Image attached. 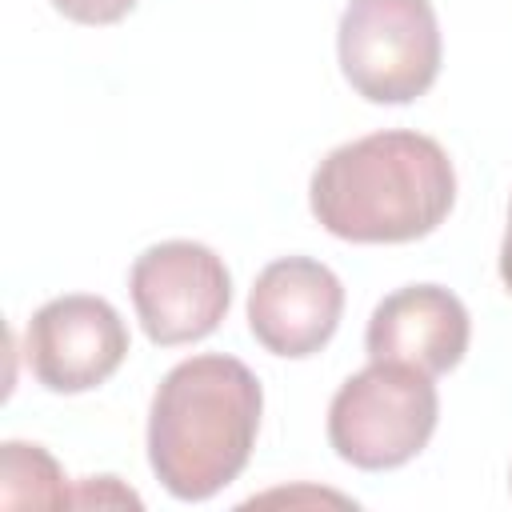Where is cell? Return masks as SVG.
<instances>
[{
    "label": "cell",
    "mask_w": 512,
    "mask_h": 512,
    "mask_svg": "<svg viewBox=\"0 0 512 512\" xmlns=\"http://www.w3.org/2000/svg\"><path fill=\"white\" fill-rule=\"evenodd\" d=\"M128 292L144 336L160 348H176L220 328L232 304V276L208 244L164 240L136 256Z\"/></svg>",
    "instance_id": "5b68a950"
},
{
    "label": "cell",
    "mask_w": 512,
    "mask_h": 512,
    "mask_svg": "<svg viewBox=\"0 0 512 512\" xmlns=\"http://www.w3.org/2000/svg\"><path fill=\"white\" fill-rule=\"evenodd\" d=\"M308 204L340 240L408 244L444 224L456 204V172L424 132H372L316 164Z\"/></svg>",
    "instance_id": "6da1fadb"
},
{
    "label": "cell",
    "mask_w": 512,
    "mask_h": 512,
    "mask_svg": "<svg viewBox=\"0 0 512 512\" xmlns=\"http://www.w3.org/2000/svg\"><path fill=\"white\" fill-rule=\"evenodd\" d=\"M0 504L4 508H64L72 504L60 464L40 444L8 440L0 452Z\"/></svg>",
    "instance_id": "9c48e42d"
},
{
    "label": "cell",
    "mask_w": 512,
    "mask_h": 512,
    "mask_svg": "<svg viewBox=\"0 0 512 512\" xmlns=\"http://www.w3.org/2000/svg\"><path fill=\"white\" fill-rule=\"evenodd\" d=\"M52 8L76 24H116L136 8V0H52Z\"/></svg>",
    "instance_id": "30bf717a"
},
{
    "label": "cell",
    "mask_w": 512,
    "mask_h": 512,
    "mask_svg": "<svg viewBox=\"0 0 512 512\" xmlns=\"http://www.w3.org/2000/svg\"><path fill=\"white\" fill-rule=\"evenodd\" d=\"M344 284L336 272L312 256L272 260L248 292V328L272 352L304 360L320 352L340 324Z\"/></svg>",
    "instance_id": "52a82bcc"
},
{
    "label": "cell",
    "mask_w": 512,
    "mask_h": 512,
    "mask_svg": "<svg viewBox=\"0 0 512 512\" xmlns=\"http://www.w3.org/2000/svg\"><path fill=\"white\" fill-rule=\"evenodd\" d=\"M128 356V328L104 296H56L24 328V360L32 376L60 396L104 384Z\"/></svg>",
    "instance_id": "8992f818"
},
{
    "label": "cell",
    "mask_w": 512,
    "mask_h": 512,
    "mask_svg": "<svg viewBox=\"0 0 512 512\" xmlns=\"http://www.w3.org/2000/svg\"><path fill=\"white\" fill-rule=\"evenodd\" d=\"M336 48L344 80L372 104H412L440 72V24L428 0H348Z\"/></svg>",
    "instance_id": "277c9868"
},
{
    "label": "cell",
    "mask_w": 512,
    "mask_h": 512,
    "mask_svg": "<svg viewBox=\"0 0 512 512\" xmlns=\"http://www.w3.org/2000/svg\"><path fill=\"white\" fill-rule=\"evenodd\" d=\"M440 400L432 376L372 360L340 384L328 404V444L340 460L364 472H384L408 464L436 432Z\"/></svg>",
    "instance_id": "3957f363"
},
{
    "label": "cell",
    "mask_w": 512,
    "mask_h": 512,
    "mask_svg": "<svg viewBox=\"0 0 512 512\" xmlns=\"http://www.w3.org/2000/svg\"><path fill=\"white\" fill-rule=\"evenodd\" d=\"M468 336V308L456 292L440 284H408L376 304L364 348L368 360H392L424 376H440L464 360Z\"/></svg>",
    "instance_id": "ba28073f"
},
{
    "label": "cell",
    "mask_w": 512,
    "mask_h": 512,
    "mask_svg": "<svg viewBox=\"0 0 512 512\" xmlns=\"http://www.w3.org/2000/svg\"><path fill=\"white\" fill-rule=\"evenodd\" d=\"M264 392L236 356L180 360L148 412V464L176 500H208L228 488L256 444Z\"/></svg>",
    "instance_id": "7a4b0ae2"
},
{
    "label": "cell",
    "mask_w": 512,
    "mask_h": 512,
    "mask_svg": "<svg viewBox=\"0 0 512 512\" xmlns=\"http://www.w3.org/2000/svg\"><path fill=\"white\" fill-rule=\"evenodd\" d=\"M500 280L512 292V208H508V232H504V244H500Z\"/></svg>",
    "instance_id": "8fae6325"
}]
</instances>
